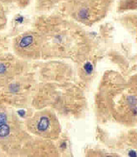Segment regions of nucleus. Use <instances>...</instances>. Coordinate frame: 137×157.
I'll return each instance as SVG.
<instances>
[{
    "label": "nucleus",
    "instance_id": "nucleus-1",
    "mask_svg": "<svg viewBox=\"0 0 137 157\" xmlns=\"http://www.w3.org/2000/svg\"><path fill=\"white\" fill-rule=\"evenodd\" d=\"M111 113L114 119L126 125L136 120V84H119L117 90L111 91Z\"/></svg>",
    "mask_w": 137,
    "mask_h": 157
},
{
    "label": "nucleus",
    "instance_id": "nucleus-2",
    "mask_svg": "<svg viewBox=\"0 0 137 157\" xmlns=\"http://www.w3.org/2000/svg\"><path fill=\"white\" fill-rule=\"evenodd\" d=\"M112 3L113 0H68L62 7L75 21L91 25L105 17Z\"/></svg>",
    "mask_w": 137,
    "mask_h": 157
},
{
    "label": "nucleus",
    "instance_id": "nucleus-3",
    "mask_svg": "<svg viewBox=\"0 0 137 157\" xmlns=\"http://www.w3.org/2000/svg\"><path fill=\"white\" fill-rule=\"evenodd\" d=\"M26 127L32 134L45 139L58 138L61 127L56 114L45 109L37 112L27 120Z\"/></svg>",
    "mask_w": 137,
    "mask_h": 157
},
{
    "label": "nucleus",
    "instance_id": "nucleus-4",
    "mask_svg": "<svg viewBox=\"0 0 137 157\" xmlns=\"http://www.w3.org/2000/svg\"><path fill=\"white\" fill-rule=\"evenodd\" d=\"M13 49L20 58L37 59L41 53V36L38 33L33 31L22 33L14 39Z\"/></svg>",
    "mask_w": 137,
    "mask_h": 157
},
{
    "label": "nucleus",
    "instance_id": "nucleus-5",
    "mask_svg": "<svg viewBox=\"0 0 137 157\" xmlns=\"http://www.w3.org/2000/svg\"><path fill=\"white\" fill-rule=\"evenodd\" d=\"M137 0H120L118 4V12L135 10L136 8Z\"/></svg>",
    "mask_w": 137,
    "mask_h": 157
},
{
    "label": "nucleus",
    "instance_id": "nucleus-6",
    "mask_svg": "<svg viewBox=\"0 0 137 157\" xmlns=\"http://www.w3.org/2000/svg\"><path fill=\"white\" fill-rule=\"evenodd\" d=\"M0 2L3 5H8V4H15L20 8H27L31 3V0H0Z\"/></svg>",
    "mask_w": 137,
    "mask_h": 157
},
{
    "label": "nucleus",
    "instance_id": "nucleus-7",
    "mask_svg": "<svg viewBox=\"0 0 137 157\" xmlns=\"http://www.w3.org/2000/svg\"><path fill=\"white\" fill-rule=\"evenodd\" d=\"M7 23H8V18L6 15L4 5L0 2V31L5 28Z\"/></svg>",
    "mask_w": 137,
    "mask_h": 157
},
{
    "label": "nucleus",
    "instance_id": "nucleus-8",
    "mask_svg": "<svg viewBox=\"0 0 137 157\" xmlns=\"http://www.w3.org/2000/svg\"><path fill=\"white\" fill-rule=\"evenodd\" d=\"M66 1H68V0H62V3H63V2H66Z\"/></svg>",
    "mask_w": 137,
    "mask_h": 157
}]
</instances>
